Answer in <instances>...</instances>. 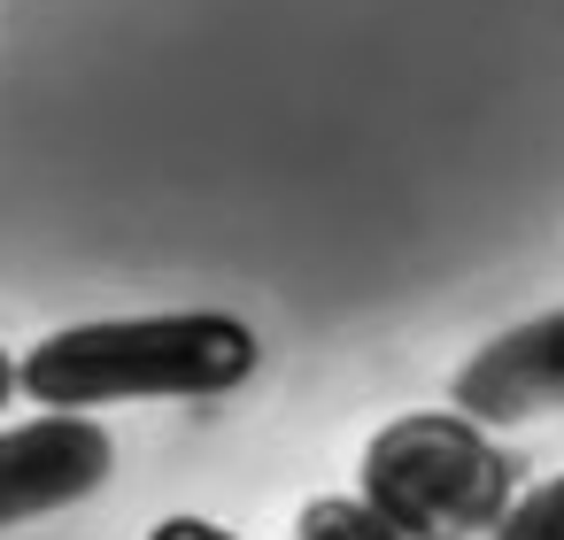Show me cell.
Segmentation results:
<instances>
[{"mask_svg":"<svg viewBox=\"0 0 564 540\" xmlns=\"http://www.w3.org/2000/svg\"><path fill=\"white\" fill-rule=\"evenodd\" d=\"M117 448L94 417H32V425H9L0 432V532L9 525H32L47 509H70L86 502L101 478H109Z\"/></svg>","mask_w":564,"mask_h":540,"instance_id":"obj_3","label":"cell"},{"mask_svg":"<svg viewBox=\"0 0 564 540\" xmlns=\"http://www.w3.org/2000/svg\"><path fill=\"white\" fill-rule=\"evenodd\" d=\"M256 332L225 309H178V317H101L47 332L17 386L47 417H86L101 401H209L256 378Z\"/></svg>","mask_w":564,"mask_h":540,"instance_id":"obj_1","label":"cell"},{"mask_svg":"<svg viewBox=\"0 0 564 540\" xmlns=\"http://www.w3.org/2000/svg\"><path fill=\"white\" fill-rule=\"evenodd\" d=\"M356 502L402 540H479L518 502V463L456 409H410L371 432Z\"/></svg>","mask_w":564,"mask_h":540,"instance_id":"obj_2","label":"cell"},{"mask_svg":"<svg viewBox=\"0 0 564 540\" xmlns=\"http://www.w3.org/2000/svg\"><path fill=\"white\" fill-rule=\"evenodd\" d=\"M448 401H456V417H471V425H525V417H541V409H564V309L525 317V324H510L502 340H487V348L456 371Z\"/></svg>","mask_w":564,"mask_h":540,"instance_id":"obj_4","label":"cell"},{"mask_svg":"<svg viewBox=\"0 0 564 540\" xmlns=\"http://www.w3.org/2000/svg\"><path fill=\"white\" fill-rule=\"evenodd\" d=\"M148 540H240V532H225V525H209V517H163Z\"/></svg>","mask_w":564,"mask_h":540,"instance_id":"obj_7","label":"cell"},{"mask_svg":"<svg viewBox=\"0 0 564 540\" xmlns=\"http://www.w3.org/2000/svg\"><path fill=\"white\" fill-rule=\"evenodd\" d=\"M294 540H402L387 517H371L356 494H317L302 517H294Z\"/></svg>","mask_w":564,"mask_h":540,"instance_id":"obj_5","label":"cell"},{"mask_svg":"<svg viewBox=\"0 0 564 540\" xmlns=\"http://www.w3.org/2000/svg\"><path fill=\"white\" fill-rule=\"evenodd\" d=\"M9 394H17V363H9V355H0V401H9Z\"/></svg>","mask_w":564,"mask_h":540,"instance_id":"obj_8","label":"cell"},{"mask_svg":"<svg viewBox=\"0 0 564 540\" xmlns=\"http://www.w3.org/2000/svg\"><path fill=\"white\" fill-rule=\"evenodd\" d=\"M487 540H564V471H556V478H541L533 494H518Z\"/></svg>","mask_w":564,"mask_h":540,"instance_id":"obj_6","label":"cell"}]
</instances>
